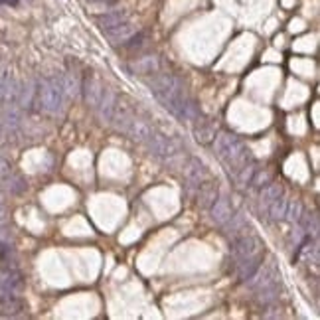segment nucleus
<instances>
[{"mask_svg":"<svg viewBox=\"0 0 320 320\" xmlns=\"http://www.w3.org/2000/svg\"><path fill=\"white\" fill-rule=\"evenodd\" d=\"M38 105L40 109H44L46 113H60L64 109L65 101V91L62 77H46L42 79L38 85Z\"/></svg>","mask_w":320,"mask_h":320,"instance_id":"obj_3","label":"nucleus"},{"mask_svg":"<svg viewBox=\"0 0 320 320\" xmlns=\"http://www.w3.org/2000/svg\"><path fill=\"white\" fill-rule=\"evenodd\" d=\"M24 287V277L16 269H6L0 275V295H20Z\"/></svg>","mask_w":320,"mask_h":320,"instance_id":"obj_7","label":"nucleus"},{"mask_svg":"<svg viewBox=\"0 0 320 320\" xmlns=\"http://www.w3.org/2000/svg\"><path fill=\"white\" fill-rule=\"evenodd\" d=\"M194 121H196V125H194V137H196V141L200 142V144H212L214 139H216V135H218L216 127L210 121L200 119V117H196Z\"/></svg>","mask_w":320,"mask_h":320,"instance_id":"obj_17","label":"nucleus"},{"mask_svg":"<svg viewBox=\"0 0 320 320\" xmlns=\"http://www.w3.org/2000/svg\"><path fill=\"white\" fill-rule=\"evenodd\" d=\"M261 249H263V243H261V239L257 235H253V233H243V235L235 237L233 245H231V253L235 257V261H241V259L257 255V253H261Z\"/></svg>","mask_w":320,"mask_h":320,"instance_id":"obj_5","label":"nucleus"},{"mask_svg":"<svg viewBox=\"0 0 320 320\" xmlns=\"http://www.w3.org/2000/svg\"><path fill=\"white\" fill-rule=\"evenodd\" d=\"M281 194H283L281 184L269 182V184H265V186L259 190V204L263 205V208H269L271 202H273V200H277Z\"/></svg>","mask_w":320,"mask_h":320,"instance_id":"obj_21","label":"nucleus"},{"mask_svg":"<svg viewBox=\"0 0 320 320\" xmlns=\"http://www.w3.org/2000/svg\"><path fill=\"white\" fill-rule=\"evenodd\" d=\"M0 202H2V194H0Z\"/></svg>","mask_w":320,"mask_h":320,"instance_id":"obj_31","label":"nucleus"},{"mask_svg":"<svg viewBox=\"0 0 320 320\" xmlns=\"http://www.w3.org/2000/svg\"><path fill=\"white\" fill-rule=\"evenodd\" d=\"M117 103H119V97H117L115 91L109 89V87H105V91H103V95H101V101H99L97 109H95L103 123H111V121H113Z\"/></svg>","mask_w":320,"mask_h":320,"instance_id":"obj_11","label":"nucleus"},{"mask_svg":"<svg viewBox=\"0 0 320 320\" xmlns=\"http://www.w3.org/2000/svg\"><path fill=\"white\" fill-rule=\"evenodd\" d=\"M103 32H105V36L111 40L113 44H125V42L137 32V28L133 26L130 20H125V22L113 26V28H109V30H103Z\"/></svg>","mask_w":320,"mask_h":320,"instance_id":"obj_16","label":"nucleus"},{"mask_svg":"<svg viewBox=\"0 0 320 320\" xmlns=\"http://www.w3.org/2000/svg\"><path fill=\"white\" fill-rule=\"evenodd\" d=\"M233 214V205H231L228 196H218V200L210 205V216L216 225H223Z\"/></svg>","mask_w":320,"mask_h":320,"instance_id":"obj_13","label":"nucleus"},{"mask_svg":"<svg viewBox=\"0 0 320 320\" xmlns=\"http://www.w3.org/2000/svg\"><path fill=\"white\" fill-rule=\"evenodd\" d=\"M255 293H257L255 300L261 307H271L279 298V283L269 285V287H263V289H257Z\"/></svg>","mask_w":320,"mask_h":320,"instance_id":"obj_19","label":"nucleus"},{"mask_svg":"<svg viewBox=\"0 0 320 320\" xmlns=\"http://www.w3.org/2000/svg\"><path fill=\"white\" fill-rule=\"evenodd\" d=\"M24 308V300L18 295H0V316H20Z\"/></svg>","mask_w":320,"mask_h":320,"instance_id":"obj_15","label":"nucleus"},{"mask_svg":"<svg viewBox=\"0 0 320 320\" xmlns=\"http://www.w3.org/2000/svg\"><path fill=\"white\" fill-rule=\"evenodd\" d=\"M97 2H111V0H97Z\"/></svg>","mask_w":320,"mask_h":320,"instance_id":"obj_30","label":"nucleus"},{"mask_svg":"<svg viewBox=\"0 0 320 320\" xmlns=\"http://www.w3.org/2000/svg\"><path fill=\"white\" fill-rule=\"evenodd\" d=\"M223 228H225V233L235 239V237H239V235H243L245 233L243 230L247 228V221H245V218L241 216V214H235V212H233L231 218L223 223Z\"/></svg>","mask_w":320,"mask_h":320,"instance_id":"obj_20","label":"nucleus"},{"mask_svg":"<svg viewBox=\"0 0 320 320\" xmlns=\"http://www.w3.org/2000/svg\"><path fill=\"white\" fill-rule=\"evenodd\" d=\"M125 135H128L133 141H139V142H146V139L150 137V133H153V127L144 121V119H139V117L135 115L130 121H128V125L125 127L123 130Z\"/></svg>","mask_w":320,"mask_h":320,"instance_id":"obj_14","label":"nucleus"},{"mask_svg":"<svg viewBox=\"0 0 320 320\" xmlns=\"http://www.w3.org/2000/svg\"><path fill=\"white\" fill-rule=\"evenodd\" d=\"M271 182V174L267 170H255V174H253V178L249 182V186H253L255 190H261L265 184H269Z\"/></svg>","mask_w":320,"mask_h":320,"instance_id":"obj_26","label":"nucleus"},{"mask_svg":"<svg viewBox=\"0 0 320 320\" xmlns=\"http://www.w3.org/2000/svg\"><path fill=\"white\" fill-rule=\"evenodd\" d=\"M128 20V16L125 10H111V12L103 14L97 18V22L101 26V30H109V28H113V26L121 24V22H125Z\"/></svg>","mask_w":320,"mask_h":320,"instance_id":"obj_22","label":"nucleus"},{"mask_svg":"<svg viewBox=\"0 0 320 320\" xmlns=\"http://www.w3.org/2000/svg\"><path fill=\"white\" fill-rule=\"evenodd\" d=\"M6 239H8V233L4 228H0V241H6Z\"/></svg>","mask_w":320,"mask_h":320,"instance_id":"obj_28","label":"nucleus"},{"mask_svg":"<svg viewBox=\"0 0 320 320\" xmlns=\"http://www.w3.org/2000/svg\"><path fill=\"white\" fill-rule=\"evenodd\" d=\"M255 170H257L255 160H251V162H247L245 166L239 168V170L233 174V178H235V182H237V186H239V188H247L249 182H251V178H253V174H255Z\"/></svg>","mask_w":320,"mask_h":320,"instance_id":"obj_23","label":"nucleus"},{"mask_svg":"<svg viewBox=\"0 0 320 320\" xmlns=\"http://www.w3.org/2000/svg\"><path fill=\"white\" fill-rule=\"evenodd\" d=\"M300 214H303V204L298 202V200H289V205H287V212H285V221H289V223H296L298 218H300Z\"/></svg>","mask_w":320,"mask_h":320,"instance_id":"obj_25","label":"nucleus"},{"mask_svg":"<svg viewBox=\"0 0 320 320\" xmlns=\"http://www.w3.org/2000/svg\"><path fill=\"white\" fill-rule=\"evenodd\" d=\"M128 67H130V71H133L135 76L150 77L160 71V60H158L156 55H153V53H146V55H141V58L133 60Z\"/></svg>","mask_w":320,"mask_h":320,"instance_id":"obj_9","label":"nucleus"},{"mask_svg":"<svg viewBox=\"0 0 320 320\" xmlns=\"http://www.w3.org/2000/svg\"><path fill=\"white\" fill-rule=\"evenodd\" d=\"M287 205H289V198H285V196H279L277 200H273L269 204V219L271 221H283L285 218V212H287Z\"/></svg>","mask_w":320,"mask_h":320,"instance_id":"obj_24","label":"nucleus"},{"mask_svg":"<svg viewBox=\"0 0 320 320\" xmlns=\"http://www.w3.org/2000/svg\"><path fill=\"white\" fill-rule=\"evenodd\" d=\"M212 144H214V150L218 154V158L233 174L241 166H245L247 162L253 160L251 150L231 133H218Z\"/></svg>","mask_w":320,"mask_h":320,"instance_id":"obj_2","label":"nucleus"},{"mask_svg":"<svg viewBox=\"0 0 320 320\" xmlns=\"http://www.w3.org/2000/svg\"><path fill=\"white\" fill-rule=\"evenodd\" d=\"M196 190H198V205H200V208H205V210H210V205L214 204L219 196L218 182L212 178V176L205 178Z\"/></svg>","mask_w":320,"mask_h":320,"instance_id":"obj_12","label":"nucleus"},{"mask_svg":"<svg viewBox=\"0 0 320 320\" xmlns=\"http://www.w3.org/2000/svg\"><path fill=\"white\" fill-rule=\"evenodd\" d=\"M279 279H281V275H279V271L275 269V265L273 263H269L267 267H259V269L255 271V275L249 279V281H245L251 289H263V287H269V285H275V283H279Z\"/></svg>","mask_w":320,"mask_h":320,"instance_id":"obj_10","label":"nucleus"},{"mask_svg":"<svg viewBox=\"0 0 320 320\" xmlns=\"http://www.w3.org/2000/svg\"><path fill=\"white\" fill-rule=\"evenodd\" d=\"M261 259H263L261 253H257L253 257H247V259L237 261V275H239L241 281H249L255 275V271L261 267Z\"/></svg>","mask_w":320,"mask_h":320,"instance_id":"obj_18","label":"nucleus"},{"mask_svg":"<svg viewBox=\"0 0 320 320\" xmlns=\"http://www.w3.org/2000/svg\"><path fill=\"white\" fill-rule=\"evenodd\" d=\"M144 144L160 160H172L178 154V146L174 144V141L170 137H166V135H162V133H156V130L150 133V137L146 139Z\"/></svg>","mask_w":320,"mask_h":320,"instance_id":"obj_4","label":"nucleus"},{"mask_svg":"<svg viewBox=\"0 0 320 320\" xmlns=\"http://www.w3.org/2000/svg\"><path fill=\"white\" fill-rule=\"evenodd\" d=\"M148 87L154 93V97L162 103V107L168 109L170 113L178 119H196L200 117V111L196 103L186 97L184 83L172 73H154L150 79H146Z\"/></svg>","mask_w":320,"mask_h":320,"instance_id":"obj_1","label":"nucleus"},{"mask_svg":"<svg viewBox=\"0 0 320 320\" xmlns=\"http://www.w3.org/2000/svg\"><path fill=\"white\" fill-rule=\"evenodd\" d=\"M79 91H83V99H85V103L89 105L91 109H97V105L101 101L103 91H105V85H103L97 77L87 76L81 81V89Z\"/></svg>","mask_w":320,"mask_h":320,"instance_id":"obj_8","label":"nucleus"},{"mask_svg":"<svg viewBox=\"0 0 320 320\" xmlns=\"http://www.w3.org/2000/svg\"><path fill=\"white\" fill-rule=\"evenodd\" d=\"M6 218H8V212H6V208L2 205V202H0V223H4L6 221Z\"/></svg>","mask_w":320,"mask_h":320,"instance_id":"obj_27","label":"nucleus"},{"mask_svg":"<svg viewBox=\"0 0 320 320\" xmlns=\"http://www.w3.org/2000/svg\"><path fill=\"white\" fill-rule=\"evenodd\" d=\"M4 4H10V6H16L18 4V0H2Z\"/></svg>","mask_w":320,"mask_h":320,"instance_id":"obj_29","label":"nucleus"},{"mask_svg":"<svg viewBox=\"0 0 320 320\" xmlns=\"http://www.w3.org/2000/svg\"><path fill=\"white\" fill-rule=\"evenodd\" d=\"M205 178H210V172L204 162L200 158H190L184 166V182H186L188 190H196Z\"/></svg>","mask_w":320,"mask_h":320,"instance_id":"obj_6","label":"nucleus"}]
</instances>
